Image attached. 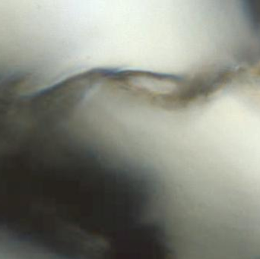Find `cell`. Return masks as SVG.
Listing matches in <instances>:
<instances>
[{"label":"cell","mask_w":260,"mask_h":259,"mask_svg":"<svg viewBox=\"0 0 260 259\" xmlns=\"http://www.w3.org/2000/svg\"><path fill=\"white\" fill-rule=\"evenodd\" d=\"M103 259H172V254L158 226L132 223L114 237Z\"/></svg>","instance_id":"cell-1"}]
</instances>
